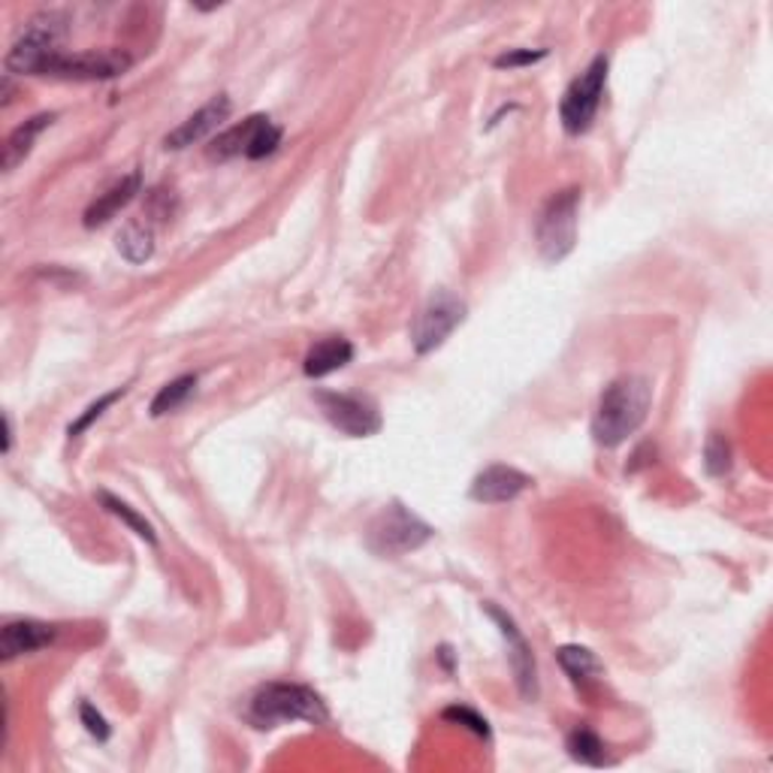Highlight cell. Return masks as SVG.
Returning a JSON list of instances; mask_svg holds the SVG:
<instances>
[{
	"label": "cell",
	"mask_w": 773,
	"mask_h": 773,
	"mask_svg": "<svg viewBox=\"0 0 773 773\" xmlns=\"http://www.w3.org/2000/svg\"><path fill=\"white\" fill-rule=\"evenodd\" d=\"M653 405V386L641 375H622L605 386L592 414V438L601 447H620L629 442Z\"/></svg>",
	"instance_id": "obj_1"
},
{
	"label": "cell",
	"mask_w": 773,
	"mask_h": 773,
	"mask_svg": "<svg viewBox=\"0 0 773 773\" xmlns=\"http://www.w3.org/2000/svg\"><path fill=\"white\" fill-rule=\"evenodd\" d=\"M248 719L258 728H275L282 722H296V719L324 726V722H329V710L324 698L308 686L266 683L263 689L254 692V698L248 704Z\"/></svg>",
	"instance_id": "obj_2"
},
{
	"label": "cell",
	"mask_w": 773,
	"mask_h": 773,
	"mask_svg": "<svg viewBox=\"0 0 773 773\" xmlns=\"http://www.w3.org/2000/svg\"><path fill=\"white\" fill-rule=\"evenodd\" d=\"M64 36H67V15L64 12H36L34 19L24 24L22 34L15 36L3 67H7V73H34V76H40L48 61L61 55Z\"/></svg>",
	"instance_id": "obj_3"
},
{
	"label": "cell",
	"mask_w": 773,
	"mask_h": 773,
	"mask_svg": "<svg viewBox=\"0 0 773 773\" xmlns=\"http://www.w3.org/2000/svg\"><path fill=\"white\" fill-rule=\"evenodd\" d=\"M433 535L435 529L426 520H421L402 502H393L386 504L384 511L369 523V529H366V547L375 553V556H384V559H399L405 553L421 551Z\"/></svg>",
	"instance_id": "obj_4"
},
{
	"label": "cell",
	"mask_w": 773,
	"mask_h": 773,
	"mask_svg": "<svg viewBox=\"0 0 773 773\" xmlns=\"http://www.w3.org/2000/svg\"><path fill=\"white\" fill-rule=\"evenodd\" d=\"M577 211H580V188H565L547 199L541 209L535 239L541 258L547 263H563L577 246Z\"/></svg>",
	"instance_id": "obj_5"
},
{
	"label": "cell",
	"mask_w": 773,
	"mask_h": 773,
	"mask_svg": "<svg viewBox=\"0 0 773 773\" xmlns=\"http://www.w3.org/2000/svg\"><path fill=\"white\" fill-rule=\"evenodd\" d=\"M608 55H598L592 58V64L586 67L575 83L568 85V91L563 95L559 104V121L571 137H580L586 130L592 128V121L598 116V106L608 88Z\"/></svg>",
	"instance_id": "obj_6"
},
{
	"label": "cell",
	"mask_w": 773,
	"mask_h": 773,
	"mask_svg": "<svg viewBox=\"0 0 773 773\" xmlns=\"http://www.w3.org/2000/svg\"><path fill=\"white\" fill-rule=\"evenodd\" d=\"M128 52L121 48H91V52H61L48 61L40 76H52V79H73V83H97V79H116L121 73L130 70Z\"/></svg>",
	"instance_id": "obj_7"
},
{
	"label": "cell",
	"mask_w": 773,
	"mask_h": 773,
	"mask_svg": "<svg viewBox=\"0 0 773 773\" xmlns=\"http://www.w3.org/2000/svg\"><path fill=\"white\" fill-rule=\"evenodd\" d=\"M462 320H466V303H462L459 296H454L450 291H438L429 303L423 305L421 315L414 320V327H411V345H414V351H438Z\"/></svg>",
	"instance_id": "obj_8"
},
{
	"label": "cell",
	"mask_w": 773,
	"mask_h": 773,
	"mask_svg": "<svg viewBox=\"0 0 773 773\" xmlns=\"http://www.w3.org/2000/svg\"><path fill=\"white\" fill-rule=\"evenodd\" d=\"M315 402L339 433L351 438H369L381 429V411L372 399L357 396V393H333V390H317Z\"/></svg>",
	"instance_id": "obj_9"
},
{
	"label": "cell",
	"mask_w": 773,
	"mask_h": 773,
	"mask_svg": "<svg viewBox=\"0 0 773 773\" xmlns=\"http://www.w3.org/2000/svg\"><path fill=\"white\" fill-rule=\"evenodd\" d=\"M483 610H487V617L499 625V632H502V638L508 641V662H511V671H514V683L520 698H523V701H538V665H535V653H532L529 641L523 638V632L516 629V622L511 620L504 610H499L496 605H490V601L483 605Z\"/></svg>",
	"instance_id": "obj_10"
},
{
	"label": "cell",
	"mask_w": 773,
	"mask_h": 773,
	"mask_svg": "<svg viewBox=\"0 0 773 773\" xmlns=\"http://www.w3.org/2000/svg\"><path fill=\"white\" fill-rule=\"evenodd\" d=\"M230 112H233V100L227 95H218L215 100H209V104L203 106V109H197L188 121H182L176 130H170L164 145L166 149H173V152H182V149H188V145L209 140L211 133L230 118Z\"/></svg>",
	"instance_id": "obj_11"
},
{
	"label": "cell",
	"mask_w": 773,
	"mask_h": 773,
	"mask_svg": "<svg viewBox=\"0 0 773 773\" xmlns=\"http://www.w3.org/2000/svg\"><path fill=\"white\" fill-rule=\"evenodd\" d=\"M532 487V478L526 471L514 469V466H487L481 475H475V481L469 487L471 502L481 504H504L514 502L520 492H526Z\"/></svg>",
	"instance_id": "obj_12"
},
{
	"label": "cell",
	"mask_w": 773,
	"mask_h": 773,
	"mask_svg": "<svg viewBox=\"0 0 773 773\" xmlns=\"http://www.w3.org/2000/svg\"><path fill=\"white\" fill-rule=\"evenodd\" d=\"M52 641H55V625L40 620H12L0 632V658L12 662V658L43 650Z\"/></svg>",
	"instance_id": "obj_13"
},
{
	"label": "cell",
	"mask_w": 773,
	"mask_h": 773,
	"mask_svg": "<svg viewBox=\"0 0 773 773\" xmlns=\"http://www.w3.org/2000/svg\"><path fill=\"white\" fill-rule=\"evenodd\" d=\"M140 188H142L140 173H130V176L121 178L118 185H112V188L106 190V194H100V197L88 206V211H85V227H91V230H95V227L106 224L109 218H116L118 211L133 203V197L140 194Z\"/></svg>",
	"instance_id": "obj_14"
},
{
	"label": "cell",
	"mask_w": 773,
	"mask_h": 773,
	"mask_svg": "<svg viewBox=\"0 0 773 773\" xmlns=\"http://www.w3.org/2000/svg\"><path fill=\"white\" fill-rule=\"evenodd\" d=\"M353 360V345L341 336H329V339H320L305 353V375L308 378H327L333 372H339L345 366Z\"/></svg>",
	"instance_id": "obj_15"
},
{
	"label": "cell",
	"mask_w": 773,
	"mask_h": 773,
	"mask_svg": "<svg viewBox=\"0 0 773 773\" xmlns=\"http://www.w3.org/2000/svg\"><path fill=\"white\" fill-rule=\"evenodd\" d=\"M52 121H55V112H43V116L28 118L24 124H19V128L12 130L10 137H7V145H3V173H12L15 166L22 164L24 157L31 154V149H34L36 137H40Z\"/></svg>",
	"instance_id": "obj_16"
},
{
	"label": "cell",
	"mask_w": 773,
	"mask_h": 773,
	"mask_svg": "<svg viewBox=\"0 0 773 773\" xmlns=\"http://www.w3.org/2000/svg\"><path fill=\"white\" fill-rule=\"evenodd\" d=\"M116 242L118 254L133 266H140L145 260H152L154 254V227L149 221H128L121 227Z\"/></svg>",
	"instance_id": "obj_17"
},
{
	"label": "cell",
	"mask_w": 773,
	"mask_h": 773,
	"mask_svg": "<svg viewBox=\"0 0 773 773\" xmlns=\"http://www.w3.org/2000/svg\"><path fill=\"white\" fill-rule=\"evenodd\" d=\"M263 118L266 116H251V118H246L242 124H236V128L218 133V140L209 145L211 161H230V157L246 154L248 145H251V137L258 133L260 121H263Z\"/></svg>",
	"instance_id": "obj_18"
},
{
	"label": "cell",
	"mask_w": 773,
	"mask_h": 773,
	"mask_svg": "<svg viewBox=\"0 0 773 773\" xmlns=\"http://www.w3.org/2000/svg\"><path fill=\"white\" fill-rule=\"evenodd\" d=\"M556 658H559V665H563V671L568 674V677L575 679L577 686H586V683H592V679L605 671V665L598 662V656L592 653V650H586V646H559L556 650Z\"/></svg>",
	"instance_id": "obj_19"
},
{
	"label": "cell",
	"mask_w": 773,
	"mask_h": 773,
	"mask_svg": "<svg viewBox=\"0 0 773 773\" xmlns=\"http://www.w3.org/2000/svg\"><path fill=\"white\" fill-rule=\"evenodd\" d=\"M197 390V375H182L176 381H170L157 390V396L152 399V417H164V414H173L176 409H182Z\"/></svg>",
	"instance_id": "obj_20"
},
{
	"label": "cell",
	"mask_w": 773,
	"mask_h": 773,
	"mask_svg": "<svg viewBox=\"0 0 773 773\" xmlns=\"http://www.w3.org/2000/svg\"><path fill=\"white\" fill-rule=\"evenodd\" d=\"M97 499H100V504H104L106 511L109 514H116L121 523H128L137 535H140L142 541H149V544H157V535H154V529H152V523L145 520V516H140L133 508H130L128 502H121L118 496H112V492H106V490H100L97 492Z\"/></svg>",
	"instance_id": "obj_21"
},
{
	"label": "cell",
	"mask_w": 773,
	"mask_h": 773,
	"mask_svg": "<svg viewBox=\"0 0 773 773\" xmlns=\"http://www.w3.org/2000/svg\"><path fill=\"white\" fill-rule=\"evenodd\" d=\"M568 752H571V759H577L580 764H589V767H601V764L608 762L605 759V743L589 728H575L568 734Z\"/></svg>",
	"instance_id": "obj_22"
},
{
	"label": "cell",
	"mask_w": 773,
	"mask_h": 773,
	"mask_svg": "<svg viewBox=\"0 0 773 773\" xmlns=\"http://www.w3.org/2000/svg\"><path fill=\"white\" fill-rule=\"evenodd\" d=\"M704 469L714 478H722L731 469V445L722 433H710L707 445H704Z\"/></svg>",
	"instance_id": "obj_23"
},
{
	"label": "cell",
	"mask_w": 773,
	"mask_h": 773,
	"mask_svg": "<svg viewBox=\"0 0 773 773\" xmlns=\"http://www.w3.org/2000/svg\"><path fill=\"white\" fill-rule=\"evenodd\" d=\"M279 145H282V128H279V124H272L270 118H263L258 133L251 137V145H248L246 157H251V161H263V157L275 154Z\"/></svg>",
	"instance_id": "obj_24"
},
{
	"label": "cell",
	"mask_w": 773,
	"mask_h": 773,
	"mask_svg": "<svg viewBox=\"0 0 773 773\" xmlns=\"http://www.w3.org/2000/svg\"><path fill=\"white\" fill-rule=\"evenodd\" d=\"M124 393H128V386H116L112 393H106V396H100V399H97V402H91V405L85 409L83 417H79V421H76V423H70V429H67V435H70V438H79V435H83L85 429L91 426V423L100 421V417H104V411L109 409L112 402H118V399L124 396Z\"/></svg>",
	"instance_id": "obj_25"
},
{
	"label": "cell",
	"mask_w": 773,
	"mask_h": 773,
	"mask_svg": "<svg viewBox=\"0 0 773 773\" xmlns=\"http://www.w3.org/2000/svg\"><path fill=\"white\" fill-rule=\"evenodd\" d=\"M442 719H445V722H457V726L471 728V731L483 740L490 738V722H487L481 714H475L471 707H462V704H457V707H447L445 714H442Z\"/></svg>",
	"instance_id": "obj_26"
},
{
	"label": "cell",
	"mask_w": 773,
	"mask_h": 773,
	"mask_svg": "<svg viewBox=\"0 0 773 773\" xmlns=\"http://www.w3.org/2000/svg\"><path fill=\"white\" fill-rule=\"evenodd\" d=\"M547 58V48H511V52H504V55H499L496 58V67L499 70H516V67H532V64H538V61Z\"/></svg>",
	"instance_id": "obj_27"
},
{
	"label": "cell",
	"mask_w": 773,
	"mask_h": 773,
	"mask_svg": "<svg viewBox=\"0 0 773 773\" xmlns=\"http://www.w3.org/2000/svg\"><path fill=\"white\" fill-rule=\"evenodd\" d=\"M79 719H83L85 731H88L91 738L100 740V743L109 740V734H112V728H109V722L104 719V714H100L91 701L79 704Z\"/></svg>",
	"instance_id": "obj_28"
},
{
	"label": "cell",
	"mask_w": 773,
	"mask_h": 773,
	"mask_svg": "<svg viewBox=\"0 0 773 773\" xmlns=\"http://www.w3.org/2000/svg\"><path fill=\"white\" fill-rule=\"evenodd\" d=\"M3 429H7V435H3V450L10 454V450H12V421H10V414L3 417Z\"/></svg>",
	"instance_id": "obj_29"
}]
</instances>
